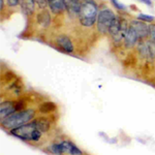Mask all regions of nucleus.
<instances>
[{"label": "nucleus", "instance_id": "nucleus-23", "mask_svg": "<svg viewBox=\"0 0 155 155\" xmlns=\"http://www.w3.org/2000/svg\"><path fill=\"white\" fill-rule=\"evenodd\" d=\"M35 1V3H37V5H38L41 8H45L47 5H48V1L47 0H34Z\"/></svg>", "mask_w": 155, "mask_h": 155}, {"label": "nucleus", "instance_id": "nucleus-24", "mask_svg": "<svg viewBox=\"0 0 155 155\" xmlns=\"http://www.w3.org/2000/svg\"><path fill=\"white\" fill-rule=\"evenodd\" d=\"M6 2L9 6H17L20 4V0H6Z\"/></svg>", "mask_w": 155, "mask_h": 155}, {"label": "nucleus", "instance_id": "nucleus-6", "mask_svg": "<svg viewBox=\"0 0 155 155\" xmlns=\"http://www.w3.org/2000/svg\"><path fill=\"white\" fill-rule=\"evenodd\" d=\"M61 145L62 151L63 154H68V155H83V152L81 151V149H79L78 147L72 143L69 140H62L61 142H59Z\"/></svg>", "mask_w": 155, "mask_h": 155}, {"label": "nucleus", "instance_id": "nucleus-17", "mask_svg": "<svg viewBox=\"0 0 155 155\" xmlns=\"http://www.w3.org/2000/svg\"><path fill=\"white\" fill-rule=\"evenodd\" d=\"M22 88H23V86H22V84L20 83L19 80H16V81L12 82V84L9 86V90L12 92L14 94H16V95H21V92H22Z\"/></svg>", "mask_w": 155, "mask_h": 155}, {"label": "nucleus", "instance_id": "nucleus-26", "mask_svg": "<svg viewBox=\"0 0 155 155\" xmlns=\"http://www.w3.org/2000/svg\"><path fill=\"white\" fill-rule=\"evenodd\" d=\"M0 8L1 11H3V0H0Z\"/></svg>", "mask_w": 155, "mask_h": 155}, {"label": "nucleus", "instance_id": "nucleus-3", "mask_svg": "<svg viewBox=\"0 0 155 155\" xmlns=\"http://www.w3.org/2000/svg\"><path fill=\"white\" fill-rule=\"evenodd\" d=\"M115 17L116 16L114 15V12L109 8H104L99 12L98 17H97V21H96L97 30L102 34L107 33L110 30V27H111L112 22L114 21Z\"/></svg>", "mask_w": 155, "mask_h": 155}, {"label": "nucleus", "instance_id": "nucleus-20", "mask_svg": "<svg viewBox=\"0 0 155 155\" xmlns=\"http://www.w3.org/2000/svg\"><path fill=\"white\" fill-rule=\"evenodd\" d=\"M149 37L150 41L155 44V24H151L149 26Z\"/></svg>", "mask_w": 155, "mask_h": 155}, {"label": "nucleus", "instance_id": "nucleus-18", "mask_svg": "<svg viewBox=\"0 0 155 155\" xmlns=\"http://www.w3.org/2000/svg\"><path fill=\"white\" fill-rule=\"evenodd\" d=\"M49 151L54 155H62L63 151H62L61 145L60 143H53L49 146Z\"/></svg>", "mask_w": 155, "mask_h": 155}, {"label": "nucleus", "instance_id": "nucleus-7", "mask_svg": "<svg viewBox=\"0 0 155 155\" xmlns=\"http://www.w3.org/2000/svg\"><path fill=\"white\" fill-rule=\"evenodd\" d=\"M16 112L15 101H4L0 104V118L1 120L5 119L9 115Z\"/></svg>", "mask_w": 155, "mask_h": 155}, {"label": "nucleus", "instance_id": "nucleus-12", "mask_svg": "<svg viewBox=\"0 0 155 155\" xmlns=\"http://www.w3.org/2000/svg\"><path fill=\"white\" fill-rule=\"evenodd\" d=\"M139 39H140V37L137 36L136 31L129 26L126 31L125 37H124V44H125L126 48H131V47H134Z\"/></svg>", "mask_w": 155, "mask_h": 155}, {"label": "nucleus", "instance_id": "nucleus-2", "mask_svg": "<svg viewBox=\"0 0 155 155\" xmlns=\"http://www.w3.org/2000/svg\"><path fill=\"white\" fill-rule=\"evenodd\" d=\"M98 7L95 0H81V8L79 12V20L82 26L91 27L97 21Z\"/></svg>", "mask_w": 155, "mask_h": 155}, {"label": "nucleus", "instance_id": "nucleus-19", "mask_svg": "<svg viewBox=\"0 0 155 155\" xmlns=\"http://www.w3.org/2000/svg\"><path fill=\"white\" fill-rule=\"evenodd\" d=\"M15 106H16V112L22 111V110L26 109V101L22 98H19L17 101H15Z\"/></svg>", "mask_w": 155, "mask_h": 155}, {"label": "nucleus", "instance_id": "nucleus-5", "mask_svg": "<svg viewBox=\"0 0 155 155\" xmlns=\"http://www.w3.org/2000/svg\"><path fill=\"white\" fill-rule=\"evenodd\" d=\"M129 26L136 31V33L140 38H145V37L149 36V26H147L145 22L134 20V21L130 22Z\"/></svg>", "mask_w": 155, "mask_h": 155}, {"label": "nucleus", "instance_id": "nucleus-14", "mask_svg": "<svg viewBox=\"0 0 155 155\" xmlns=\"http://www.w3.org/2000/svg\"><path fill=\"white\" fill-rule=\"evenodd\" d=\"M37 23H38L42 28H47L49 27L50 22H51V18H50V15L47 11H42L41 12H38L36 16Z\"/></svg>", "mask_w": 155, "mask_h": 155}, {"label": "nucleus", "instance_id": "nucleus-15", "mask_svg": "<svg viewBox=\"0 0 155 155\" xmlns=\"http://www.w3.org/2000/svg\"><path fill=\"white\" fill-rule=\"evenodd\" d=\"M20 5L25 14L31 15L34 12L35 1L34 0H20Z\"/></svg>", "mask_w": 155, "mask_h": 155}, {"label": "nucleus", "instance_id": "nucleus-1", "mask_svg": "<svg viewBox=\"0 0 155 155\" xmlns=\"http://www.w3.org/2000/svg\"><path fill=\"white\" fill-rule=\"evenodd\" d=\"M36 112L37 111H35L34 109H31V107L15 112L12 115H9L8 117H6L5 119L1 120V127L9 131L11 129L29 123L32 120L35 119Z\"/></svg>", "mask_w": 155, "mask_h": 155}, {"label": "nucleus", "instance_id": "nucleus-10", "mask_svg": "<svg viewBox=\"0 0 155 155\" xmlns=\"http://www.w3.org/2000/svg\"><path fill=\"white\" fill-rule=\"evenodd\" d=\"M65 9L71 17L79 16L81 8V0H64Z\"/></svg>", "mask_w": 155, "mask_h": 155}, {"label": "nucleus", "instance_id": "nucleus-9", "mask_svg": "<svg viewBox=\"0 0 155 155\" xmlns=\"http://www.w3.org/2000/svg\"><path fill=\"white\" fill-rule=\"evenodd\" d=\"M35 122L36 128L39 129L42 134H46V132L50 131L52 126L51 120H50L48 117L46 116H39V117H35V119L33 120Z\"/></svg>", "mask_w": 155, "mask_h": 155}, {"label": "nucleus", "instance_id": "nucleus-25", "mask_svg": "<svg viewBox=\"0 0 155 155\" xmlns=\"http://www.w3.org/2000/svg\"><path fill=\"white\" fill-rule=\"evenodd\" d=\"M140 1H142V2H144V3H146V4H148V5H151V0H140Z\"/></svg>", "mask_w": 155, "mask_h": 155}, {"label": "nucleus", "instance_id": "nucleus-21", "mask_svg": "<svg viewBox=\"0 0 155 155\" xmlns=\"http://www.w3.org/2000/svg\"><path fill=\"white\" fill-rule=\"evenodd\" d=\"M137 19L141 20V21H143V22H152V21L154 20V17L148 16V15H143V14H141V15H139Z\"/></svg>", "mask_w": 155, "mask_h": 155}, {"label": "nucleus", "instance_id": "nucleus-16", "mask_svg": "<svg viewBox=\"0 0 155 155\" xmlns=\"http://www.w3.org/2000/svg\"><path fill=\"white\" fill-rule=\"evenodd\" d=\"M120 27H121V19H119L118 17H115L114 21L112 22L111 27H110V30H109V33L111 34V36L113 37V38L118 35V33L120 31Z\"/></svg>", "mask_w": 155, "mask_h": 155}, {"label": "nucleus", "instance_id": "nucleus-8", "mask_svg": "<svg viewBox=\"0 0 155 155\" xmlns=\"http://www.w3.org/2000/svg\"><path fill=\"white\" fill-rule=\"evenodd\" d=\"M56 44L66 53H72L74 52V45H72L71 38L68 36L64 35V34L57 36Z\"/></svg>", "mask_w": 155, "mask_h": 155}, {"label": "nucleus", "instance_id": "nucleus-22", "mask_svg": "<svg viewBox=\"0 0 155 155\" xmlns=\"http://www.w3.org/2000/svg\"><path fill=\"white\" fill-rule=\"evenodd\" d=\"M112 3L114 4V6L116 7V8L120 9V11H123V9H125V6H124L122 3H120L118 0H112Z\"/></svg>", "mask_w": 155, "mask_h": 155}, {"label": "nucleus", "instance_id": "nucleus-11", "mask_svg": "<svg viewBox=\"0 0 155 155\" xmlns=\"http://www.w3.org/2000/svg\"><path fill=\"white\" fill-rule=\"evenodd\" d=\"M57 110V106L54 101H42L41 104L37 107V112L41 113V115H50L52 113H55Z\"/></svg>", "mask_w": 155, "mask_h": 155}, {"label": "nucleus", "instance_id": "nucleus-4", "mask_svg": "<svg viewBox=\"0 0 155 155\" xmlns=\"http://www.w3.org/2000/svg\"><path fill=\"white\" fill-rule=\"evenodd\" d=\"M35 128H36L35 122L32 120V121L29 122V123L24 124V125L19 126V127H16V128H14V129H11L8 132L11 134H12V136L23 140V141L31 142L32 132H33V130Z\"/></svg>", "mask_w": 155, "mask_h": 155}, {"label": "nucleus", "instance_id": "nucleus-13", "mask_svg": "<svg viewBox=\"0 0 155 155\" xmlns=\"http://www.w3.org/2000/svg\"><path fill=\"white\" fill-rule=\"evenodd\" d=\"M48 5L54 14H60L65 9L64 0H47Z\"/></svg>", "mask_w": 155, "mask_h": 155}]
</instances>
